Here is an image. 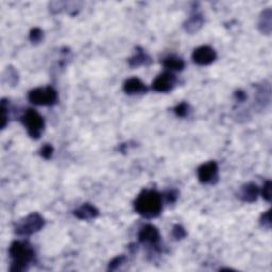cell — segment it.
<instances>
[{
    "label": "cell",
    "instance_id": "12",
    "mask_svg": "<svg viewBox=\"0 0 272 272\" xmlns=\"http://www.w3.org/2000/svg\"><path fill=\"white\" fill-rule=\"evenodd\" d=\"M123 91L129 95L144 94L148 91L147 85H146L141 79L138 78H130L123 84Z\"/></svg>",
    "mask_w": 272,
    "mask_h": 272
},
{
    "label": "cell",
    "instance_id": "14",
    "mask_svg": "<svg viewBox=\"0 0 272 272\" xmlns=\"http://www.w3.org/2000/svg\"><path fill=\"white\" fill-rule=\"evenodd\" d=\"M163 65L166 69L170 72L172 71H182L185 68V62L182 58L177 56H169L164 59Z\"/></svg>",
    "mask_w": 272,
    "mask_h": 272
},
{
    "label": "cell",
    "instance_id": "9",
    "mask_svg": "<svg viewBox=\"0 0 272 272\" xmlns=\"http://www.w3.org/2000/svg\"><path fill=\"white\" fill-rule=\"evenodd\" d=\"M177 82L176 76L170 71L164 72V74L157 76L152 84V89L157 92H168L170 91Z\"/></svg>",
    "mask_w": 272,
    "mask_h": 272
},
{
    "label": "cell",
    "instance_id": "26",
    "mask_svg": "<svg viewBox=\"0 0 272 272\" xmlns=\"http://www.w3.org/2000/svg\"><path fill=\"white\" fill-rule=\"evenodd\" d=\"M235 98H236L237 101L243 102L245 100V99H247V94H245V92L243 91H237L235 92Z\"/></svg>",
    "mask_w": 272,
    "mask_h": 272
},
{
    "label": "cell",
    "instance_id": "6",
    "mask_svg": "<svg viewBox=\"0 0 272 272\" xmlns=\"http://www.w3.org/2000/svg\"><path fill=\"white\" fill-rule=\"evenodd\" d=\"M138 241L141 243L148 245L155 252L161 251V233L156 227L152 224H146L138 232Z\"/></svg>",
    "mask_w": 272,
    "mask_h": 272
},
{
    "label": "cell",
    "instance_id": "2",
    "mask_svg": "<svg viewBox=\"0 0 272 272\" xmlns=\"http://www.w3.org/2000/svg\"><path fill=\"white\" fill-rule=\"evenodd\" d=\"M9 255L11 258L10 271L23 272L34 262L35 252L28 242L15 241L10 245Z\"/></svg>",
    "mask_w": 272,
    "mask_h": 272
},
{
    "label": "cell",
    "instance_id": "8",
    "mask_svg": "<svg viewBox=\"0 0 272 272\" xmlns=\"http://www.w3.org/2000/svg\"><path fill=\"white\" fill-rule=\"evenodd\" d=\"M217 60V52L210 46H200L192 52V61L197 65L208 66Z\"/></svg>",
    "mask_w": 272,
    "mask_h": 272
},
{
    "label": "cell",
    "instance_id": "10",
    "mask_svg": "<svg viewBox=\"0 0 272 272\" xmlns=\"http://www.w3.org/2000/svg\"><path fill=\"white\" fill-rule=\"evenodd\" d=\"M260 194H261V190L256 184L248 183L242 185L241 187L240 191H238L237 194V197L243 202L251 203L257 200V197Z\"/></svg>",
    "mask_w": 272,
    "mask_h": 272
},
{
    "label": "cell",
    "instance_id": "15",
    "mask_svg": "<svg viewBox=\"0 0 272 272\" xmlns=\"http://www.w3.org/2000/svg\"><path fill=\"white\" fill-rule=\"evenodd\" d=\"M203 23H204L203 16L200 14V13H195V14H192L187 19V22L185 23L184 27H185V30H186V32L192 34V33L197 32L199 29L202 27Z\"/></svg>",
    "mask_w": 272,
    "mask_h": 272
},
{
    "label": "cell",
    "instance_id": "3",
    "mask_svg": "<svg viewBox=\"0 0 272 272\" xmlns=\"http://www.w3.org/2000/svg\"><path fill=\"white\" fill-rule=\"evenodd\" d=\"M21 121L25 129L27 130L30 137L38 139L41 137L45 129L44 117L39 113L33 109H28L25 111L21 117Z\"/></svg>",
    "mask_w": 272,
    "mask_h": 272
},
{
    "label": "cell",
    "instance_id": "22",
    "mask_svg": "<svg viewBox=\"0 0 272 272\" xmlns=\"http://www.w3.org/2000/svg\"><path fill=\"white\" fill-rule=\"evenodd\" d=\"M272 184L270 181H267L266 184L263 186V189L261 190V194H262V197L265 199V200L270 202L271 199H272V196H271V187Z\"/></svg>",
    "mask_w": 272,
    "mask_h": 272
},
{
    "label": "cell",
    "instance_id": "20",
    "mask_svg": "<svg viewBox=\"0 0 272 272\" xmlns=\"http://www.w3.org/2000/svg\"><path fill=\"white\" fill-rule=\"evenodd\" d=\"M175 114L178 117H185L188 115L189 113V104L186 102H182L180 104H178L175 108Z\"/></svg>",
    "mask_w": 272,
    "mask_h": 272
},
{
    "label": "cell",
    "instance_id": "17",
    "mask_svg": "<svg viewBox=\"0 0 272 272\" xmlns=\"http://www.w3.org/2000/svg\"><path fill=\"white\" fill-rule=\"evenodd\" d=\"M127 261H128V258L125 255H118V256L113 258V260L110 262L108 270L115 271L118 268H121L123 264L127 263Z\"/></svg>",
    "mask_w": 272,
    "mask_h": 272
},
{
    "label": "cell",
    "instance_id": "18",
    "mask_svg": "<svg viewBox=\"0 0 272 272\" xmlns=\"http://www.w3.org/2000/svg\"><path fill=\"white\" fill-rule=\"evenodd\" d=\"M0 111H1V129H4L6 123L9 121V102L5 100V99H2L1 100V108H0Z\"/></svg>",
    "mask_w": 272,
    "mask_h": 272
},
{
    "label": "cell",
    "instance_id": "16",
    "mask_svg": "<svg viewBox=\"0 0 272 272\" xmlns=\"http://www.w3.org/2000/svg\"><path fill=\"white\" fill-rule=\"evenodd\" d=\"M272 13L270 9L265 10L260 17V21H258V29L262 33L266 35H269L271 33L272 28Z\"/></svg>",
    "mask_w": 272,
    "mask_h": 272
},
{
    "label": "cell",
    "instance_id": "21",
    "mask_svg": "<svg viewBox=\"0 0 272 272\" xmlns=\"http://www.w3.org/2000/svg\"><path fill=\"white\" fill-rule=\"evenodd\" d=\"M186 235H187L186 231H185V229L182 227V225L176 224L175 227L172 228V236H174L175 240L177 241L183 240V238L186 237Z\"/></svg>",
    "mask_w": 272,
    "mask_h": 272
},
{
    "label": "cell",
    "instance_id": "25",
    "mask_svg": "<svg viewBox=\"0 0 272 272\" xmlns=\"http://www.w3.org/2000/svg\"><path fill=\"white\" fill-rule=\"evenodd\" d=\"M163 197H165L166 201H167L168 203H175L178 199V192L176 190L171 189V190L166 191Z\"/></svg>",
    "mask_w": 272,
    "mask_h": 272
},
{
    "label": "cell",
    "instance_id": "24",
    "mask_svg": "<svg viewBox=\"0 0 272 272\" xmlns=\"http://www.w3.org/2000/svg\"><path fill=\"white\" fill-rule=\"evenodd\" d=\"M52 153H54V147L51 145L46 144L44 145L42 149H41V156L44 157L45 160H49L52 156Z\"/></svg>",
    "mask_w": 272,
    "mask_h": 272
},
{
    "label": "cell",
    "instance_id": "7",
    "mask_svg": "<svg viewBox=\"0 0 272 272\" xmlns=\"http://www.w3.org/2000/svg\"><path fill=\"white\" fill-rule=\"evenodd\" d=\"M198 179L202 184L215 185L219 181V167L214 161L202 164L197 170Z\"/></svg>",
    "mask_w": 272,
    "mask_h": 272
},
{
    "label": "cell",
    "instance_id": "13",
    "mask_svg": "<svg viewBox=\"0 0 272 272\" xmlns=\"http://www.w3.org/2000/svg\"><path fill=\"white\" fill-rule=\"evenodd\" d=\"M128 62L132 68H137L139 66L150 65L152 63V59L149 55L146 54L144 49H142L141 47H137L134 56H132Z\"/></svg>",
    "mask_w": 272,
    "mask_h": 272
},
{
    "label": "cell",
    "instance_id": "5",
    "mask_svg": "<svg viewBox=\"0 0 272 272\" xmlns=\"http://www.w3.org/2000/svg\"><path fill=\"white\" fill-rule=\"evenodd\" d=\"M28 99L31 103L35 105L50 107V105H55L58 102V92L51 86L37 88L29 91Z\"/></svg>",
    "mask_w": 272,
    "mask_h": 272
},
{
    "label": "cell",
    "instance_id": "4",
    "mask_svg": "<svg viewBox=\"0 0 272 272\" xmlns=\"http://www.w3.org/2000/svg\"><path fill=\"white\" fill-rule=\"evenodd\" d=\"M45 225L44 218L37 214L32 213L19 220L15 225V233L23 236H29L41 231Z\"/></svg>",
    "mask_w": 272,
    "mask_h": 272
},
{
    "label": "cell",
    "instance_id": "23",
    "mask_svg": "<svg viewBox=\"0 0 272 272\" xmlns=\"http://www.w3.org/2000/svg\"><path fill=\"white\" fill-rule=\"evenodd\" d=\"M260 222H261L262 227L265 228V229H268L269 230L271 228V214H270V211L265 212L264 214H262L261 219H260Z\"/></svg>",
    "mask_w": 272,
    "mask_h": 272
},
{
    "label": "cell",
    "instance_id": "1",
    "mask_svg": "<svg viewBox=\"0 0 272 272\" xmlns=\"http://www.w3.org/2000/svg\"><path fill=\"white\" fill-rule=\"evenodd\" d=\"M136 213L146 219H153L161 215L163 196L153 189H145L137 196L134 202Z\"/></svg>",
    "mask_w": 272,
    "mask_h": 272
},
{
    "label": "cell",
    "instance_id": "11",
    "mask_svg": "<svg viewBox=\"0 0 272 272\" xmlns=\"http://www.w3.org/2000/svg\"><path fill=\"white\" fill-rule=\"evenodd\" d=\"M74 215L81 220H92L99 216V211L91 203H84L74 211Z\"/></svg>",
    "mask_w": 272,
    "mask_h": 272
},
{
    "label": "cell",
    "instance_id": "19",
    "mask_svg": "<svg viewBox=\"0 0 272 272\" xmlns=\"http://www.w3.org/2000/svg\"><path fill=\"white\" fill-rule=\"evenodd\" d=\"M44 38V32L41 28H33L29 33V39L33 44H38Z\"/></svg>",
    "mask_w": 272,
    "mask_h": 272
}]
</instances>
